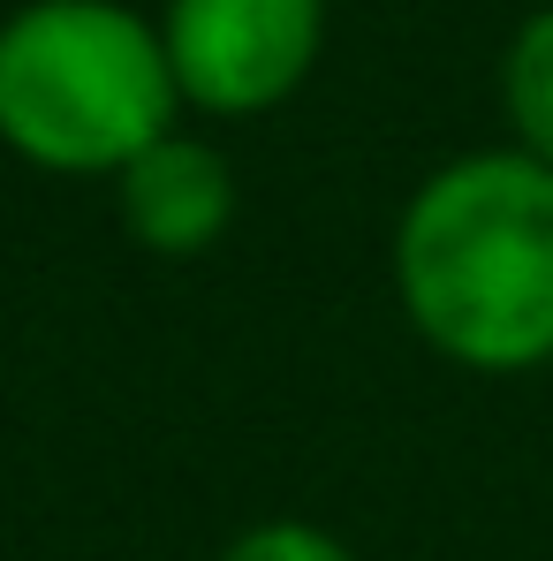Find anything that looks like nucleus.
<instances>
[{
    "mask_svg": "<svg viewBox=\"0 0 553 561\" xmlns=\"http://www.w3.org/2000/svg\"><path fill=\"white\" fill-rule=\"evenodd\" d=\"M394 296L410 334L462 373L553 365V168L516 145L433 168L394 220Z\"/></svg>",
    "mask_w": 553,
    "mask_h": 561,
    "instance_id": "nucleus-1",
    "label": "nucleus"
},
{
    "mask_svg": "<svg viewBox=\"0 0 553 561\" xmlns=\"http://www.w3.org/2000/svg\"><path fill=\"white\" fill-rule=\"evenodd\" d=\"M160 23L122 0H23L0 23V145L46 175H122L175 129Z\"/></svg>",
    "mask_w": 553,
    "mask_h": 561,
    "instance_id": "nucleus-2",
    "label": "nucleus"
},
{
    "mask_svg": "<svg viewBox=\"0 0 553 561\" xmlns=\"http://www.w3.org/2000/svg\"><path fill=\"white\" fill-rule=\"evenodd\" d=\"M160 46L183 106L220 122L274 114L326 46V0H168Z\"/></svg>",
    "mask_w": 553,
    "mask_h": 561,
    "instance_id": "nucleus-3",
    "label": "nucleus"
},
{
    "mask_svg": "<svg viewBox=\"0 0 553 561\" xmlns=\"http://www.w3.org/2000/svg\"><path fill=\"white\" fill-rule=\"evenodd\" d=\"M122 236L152 259H205L235 228V160L205 137L168 129L114 175Z\"/></svg>",
    "mask_w": 553,
    "mask_h": 561,
    "instance_id": "nucleus-4",
    "label": "nucleus"
},
{
    "mask_svg": "<svg viewBox=\"0 0 553 561\" xmlns=\"http://www.w3.org/2000/svg\"><path fill=\"white\" fill-rule=\"evenodd\" d=\"M500 106H508L516 152H531V160H546V168H553V8L523 15V31L508 38V61H500Z\"/></svg>",
    "mask_w": 553,
    "mask_h": 561,
    "instance_id": "nucleus-5",
    "label": "nucleus"
},
{
    "mask_svg": "<svg viewBox=\"0 0 553 561\" xmlns=\"http://www.w3.org/2000/svg\"><path fill=\"white\" fill-rule=\"evenodd\" d=\"M220 561H357L349 539H334L326 524H303V516H274V524H251L235 531Z\"/></svg>",
    "mask_w": 553,
    "mask_h": 561,
    "instance_id": "nucleus-6",
    "label": "nucleus"
}]
</instances>
